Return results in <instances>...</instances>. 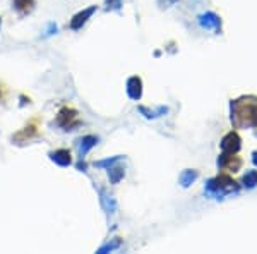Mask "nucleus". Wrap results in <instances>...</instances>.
I'll use <instances>...</instances> for the list:
<instances>
[{"mask_svg":"<svg viewBox=\"0 0 257 254\" xmlns=\"http://www.w3.org/2000/svg\"><path fill=\"white\" fill-rule=\"evenodd\" d=\"M53 33H57V24H53V22H51V24L48 26V31H47V35H45V36H51Z\"/></svg>","mask_w":257,"mask_h":254,"instance_id":"nucleus-21","label":"nucleus"},{"mask_svg":"<svg viewBox=\"0 0 257 254\" xmlns=\"http://www.w3.org/2000/svg\"><path fill=\"white\" fill-rule=\"evenodd\" d=\"M242 158L237 156V153H221V156L218 158V167L221 170H226V172H232L235 174L242 169Z\"/></svg>","mask_w":257,"mask_h":254,"instance_id":"nucleus-3","label":"nucleus"},{"mask_svg":"<svg viewBox=\"0 0 257 254\" xmlns=\"http://www.w3.org/2000/svg\"><path fill=\"white\" fill-rule=\"evenodd\" d=\"M100 196H102V204H103V208H105V211L113 213L115 208H117V201L113 199V196H108L106 190H102Z\"/></svg>","mask_w":257,"mask_h":254,"instance_id":"nucleus-14","label":"nucleus"},{"mask_svg":"<svg viewBox=\"0 0 257 254\" xmlns=\"http://www.w3.org/2000/svg\"><path fill=\"white\" fill-rule=\"evenodd\" d=\"M175 2H178V0H158V3L161 7H171Z\"/></svg>","mask_w":257,"mask_h":254,"instance_id":"nucleus-20","label":"nucleus"},{"mask_svg":"<svg viewBox=\"0 0 257 254\" xmlns=\"http://www.w3.org/2000/svg\"><path fill=\"white\" fill-rule=\"evenodd\" d=\"M127 95L132 100H141V96H143V81H141V77L134 76L127 81Z\"/></svg>","mask_w":257,"mask_h":254,"instance_id":"nucleus-8","label":"nucleus"},{"mask_svg":"<svg viewBox=\"0 0 257 254\" xmlns=\"http://www.w3.org/2000/svg\"><path fill=\"white\" fill-rule=\"evenodd\" d=\"M199 177V174H197V170H184L180 174V177H178V182H180L182 188H189V186H192L194 182H196V179Z\"/></svg>","mask_w":257,"mask_h":254,"instance_id":"nucleus-12","label":"nucleus"},{"mask_svg":"<svg viewBox=\"0 0 257 254\" xmlns=\"http://www.w3.org/2000/svg\"><path fill=\"white\" fill-rule=\"evenodd\" d=\"M122 7V0H106V10H118Z\"/></svg>","mask_w":257,"mask_h":254,"instance_id":"nucleus-19","label":"nucleus"},{"mask_svg":"<svg viewBox=\"0 0 257 254\" xmlns=\"http://www.w3.org/2000/svg\"><path fill=\"white\" fill-rule=\"evenodd\" d=\"M86 169H88V167H86V163H84V162L77 163V170H81V172H86Z\"/></svg>","mask_w":257,"mask_h":254,"instance_id":"nucleus-22","label":"nucleus"},{"mask_svg":"<svg viewBox=\"0 0 257 254\" xmlns=\"http://www.w3.org/2000/svg\"><path fill=\"white\" fill-rule=\"evenodd\" d=\"M238 184L228 174H219L218 177L209 179L206 182V192L213 197H223L228 192H237Z\"/></svg>","mask_w":257,"mask_h":254,"instance_id":"nucleus-2","label":"nucleus"},{"mask_svg":"<svg viewBox=\"0 0 257 254\" xmlns=\"http://www.w3.org/2000/svg\"><path fill=\"white\" fill-rule=\"evenodd\" d=\"M96 144H98V137H96V136H84V137H81V139H79V155H81V158L88 155L89 149L95 148Z\"/></svg>","mask_w":257,"mask_h":254,"instance_id":"nucleus-10","label":"nucleus"},{"mask_svg":"<svg viewBox=\"0 0 257 254\" xmlns=\"http://www.w3.org/2000/svg\"><path fill=\"white\" fill-rule=\"evenodd\" d=\"M35 5V0H14V7L19 10L21 14H26L33 9Z\"/></svg>","mask_w":257,"mask_h":254,"instance_id":"nucleus-16","label":"nucleus"},{"mask_svg":"<svg viewBox=\"0 0 257 254\" xmlns=\"http://www.w3.org/2000/svg\"><path fill=\"white\" fill-rule=\"evenodd\" d=\"M232 124L237 129L257 127V96L232 100Z\"/></svg>","mask_w":257,"mask_h":254,"instance_id":"nucleus-1","label":"nucleus"},{"mask_svg":"<svg viewBox=\"0 0 257 254\" xmlns=\"http://www.w3.org/2000/svg\"><path fill=\"white\" fill-rule=\"evenodd\" d=\"M122 156H111V158H106V160H100V162H96V167H100V169H105V167H111L113 163H117L118 160H120Z\"/></svg>","mask_w":257,"mask_h":254,"instance_id":"nucleus-18","label":"nucleus"},{"mask_svg":"<svg viewBox=\"0 0 257 254\" xmlns=\"http://www.w3.org/2000/svg\"><path fill=\"white\" fill-rule=\"evenodd\" d=\"M252 162H254V165H257V151L252 153Z\"/></svg>","mask_w":257,"mask_h":254,"instance_id":"nucleus-23","label":"nucleus"},{"mask_svg":"<svg viewBox=\"0 0 257 254\" xmlns=\"http://www.w3.org/2000/svg\"><path fill=\"white\" fill-rule=\"evenodd\" d=\"M242 184L247 189H254L257 186V170H247V174L242 179Z\"/></svg>","mask_w":257,"mask_h":254,"instance_id":"nucleus-15","label":"nucleus"},{"mask_svg":"<svg viewBox=\"0 0 257 254\" xmlns=\"http://www.w3.org/2000/svg\"><path fill=\"white\" fill-rule=\"evenodd\" d=\"M124 175H125V170L122 169V167H117L115 163L108 169V179H110L111 184H118V182L124 179Z\"/></svg>","mask_w":257,"mask_h":254,"instance_id":"nucleus-13","label":"nucleus"},{"mask_svg":"<svg viewBox=\"0 0 257 254\" xmlns=\"http://www.w3.org/2000/svg\"><path fill=\"white\" fill-rule=\"evenodd\" d=\"M76 117H77L76 110H72V108H62V110L58 112V115H57V126L70 127V124L76 121Z\"/></svg>","mask_w":257,"mask_h":254,"instance_id":"nucleus-9","label":"nucleus"},{"mask_svg":"<svg viewBox=\"0 0 257 254\" xmlns=\"http://www.w3.org/2000/svg\"><path fill=\"white\" fill-rule=\"evenodd\" d=\"M137 110H139L146 119H158V117H161V115L168 114V107H158V108H153V110L146 107H139Z\"/></svg>","mask_w":257,"mask_h":254,"instance_id":"nucleus-11","label":"nucleus"},{"mask_svg":"<svg viewBox=\"0 0 257 254\" xmlns=\"http://www.w3.org/2000/svg\"><path fill=\"white\" fill-rule=\"evenodd\" d=\"M120 239H113L111 242H108V244L105 246H102V248L98 249V254H105V253H111V251H115V249H118L120 248Z\"/></svg>","mask_w":257,"mask_h":254,"instance_id":"nucleus-17","label":"nucleus"},{"mask_svg":"<svg viewBox=\"0 0 257 254\" xmlns=\"http://www.w3.org/2000/svg\"><path fill=\"white\" fill-rule=\"evenodd\" d=\"M240 146H242V139L235 130H230L221 139V143H219V148H221L223 153H238Z\"/></svg>","mask_w":257,"mask_h":254,"instance_id":"nucleus-4","label":"nucleus"},{"mask_svg":"<svg viewBox=\"0 0 257 254\" xmlns=\"http://www.w3.org/2000/svg\"><path fill=\"white\" fill-rule=\"evenodd\" d=\"M95 12H96V5H91L88 7V9L81 10V12L76 14V16L72 17V21H70V29H81Z\"/></svg>","mask_w":257,"mask_h":254,"instance_id":"nucleus-6","label":"nucleus"},{"mask_svg":"<svg viewBox=\"0 0 257 254\" xmlns=\"http://www.w3.org/2000/svg\"><path fill=\"white\" fill-rule=\"evenodd\" d=\"M197 19H199V24L203 26L204 29L219 31V28H221V19H219V16H216L214 12H204L201 14Z\"/></svg>","mask_w":257,"mask_h":254,"instance_id":"nucleus-5","label":"nucleus"},{"mask_svg":"<svg viewBox=\"0 0 257 254\" xmlns=\"http://www.w3.org/2000/svg\"><path fill=\"white\" fill-rule=\"evenodd\" d=\"M0 24H2V19H0Z\"/></svg>","mask_w":257,"mask_h":254,"instance_id":"nucleus-24","label":"nucleus"},{"mask_svg":"<svg viewBox=\"0 0 257 254\" xmlns=\"http://www.w3.org/2000/svg\"><path fill=\"white\" fill-rule=\"evenodd\" d=\"M50 160L58 167H69L72 163V155L69 149H57V151L50 153Z\"/></svg>","mask_w":257,"mask_h":254,"instance_id":"nucleus-7","label":"nucleus"}]
</instances>
